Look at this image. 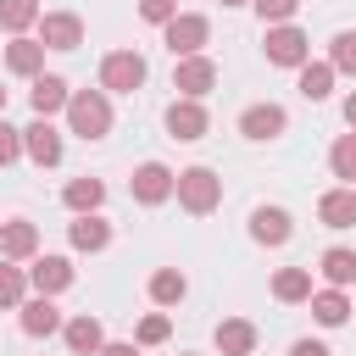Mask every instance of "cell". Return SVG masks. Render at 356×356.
Masks as SVG:
<instances>
[{
  "instance_id": "7a4b0ae2",
  "label": "cell",
  "mask_w": 356,
  "mask_h": 356,
  "mask_svg": "<svg viewBox=\"0 0 356 356\" xmlns=\"http://www.w3.org/2000/svg\"><path fill=\"white\" fill-rule=\"evenodd\" d=\"M172 195H178V206H184L189 217H211V211L222 206V178H217L211 167H184V172L172 178Z\"/></svg>"
},
{
  "instance_id": "2e32d148",
  "label": "cell",
  "mask_w": 356,
  "mask_h": 356,
  "mask_svg": "<svg viewBox=\"0 0 356 356\" xmlns=\"http://www.w3.org/2000/svg\"><path fill=\"white\" fill-rule=\"evenodd\" d=\"M61 339H67V350H72V356H100L106 328H100V317L78 312V317H67V323H61Z\"/></svg>"
},
{
  "instance_id": "7c38bea8",
  "label": "cell",
  "mask_w": 356,
  "mask_h": 356,
  "mask_svg": "<svg viewBox=\"0 0 356 356\" xmlns=\"http://www.w3.org/2000/svg\"><path fill=\"white\" fill-rule=\"evenodd\" d=\"M33 256H39V228L28 217L0 222V261H33Z\"/></svg>"
},
{
  "instance_id": "e575fe53",
  "label": "cell",
  "mask_w": 356,
  "mask_h": 356,
  "mask_svg": "<svg viewBox=\"0 0 356 356\" xmlns=\"http://www.w3.org/2000/svg\"><path fill=\"white\" fill-rule=\"evenodd\" d=\"M11 161H22V128H11L0 117V167H11Z\"/></svg>"
},
{
  "instance_id": "d4e9b609",
  "label": "cell",
  "mask_w": 356,
  "mask_h": 356,
  "mask_svg": "<svg viewBox=\"0 0 356 356\" xmlns=\"http://www.w3.org/2000/svg\"><path fill=\"white\" fill-rule=\"evenodd\" d=\"M295 72H300L295 89H300L306 100H328V95H334V78H339V72H334L328 61H306V67H295Z\"/></svg>"
},
{
  "instance_id": "d6a6232c",
  "label": "cell",
  "mask_w": 356,
  "mask_h": 356,
  "mask_svg": "<svg viewBox=\"0 0 356 356\" xmlns=\"http://www.w3.org/2000/svg\"><path fill=\"white\" fill-rule=\"evenodd\" d=\"M256 6V17L267 22V28H278V22H289L295 11H300V0H250Z\"/></svg>"
},
{
  "instance_id": "f1b7e54d",
  "label": "cell",
  "mask_w": 356,
  "mask_h": 356,
  "mask_svg": "<svg viewBox=\"0 0 356 356\" xmlns=\"http://www.w3.org/2000/svg\"><path fill=\"white\" fill-rule=\"evenodd\" d=\"M22 300H28V267L0 261V312H17Z\"/></svg>"
},
{
  "instance_id": "6da1fadb",
  "label": "cell",
  "mask_w": 356,
  "mask_h": 356,
  "mask_svg": "<svg viewBox=\"0 0 356 356\" xmlns=\"http://www.w3.org/2000/svg\"><path fill=\"white\" fill-rule=\"evenodd\" d=\"M67 128L78 134V139H106L111 134V95L106 89H72V100H67Z\"/></svg>"
},
{
  "instance_id": "60d3db41",
  "label": "cell",
  "mask_w": 356,
  "mask_h": 356,
  "mask_svg": "<svg viewBox=\"0 0 356 356\" xmlns=\"http://www.w3.org/2000/svg\"><path fill=\"white\" fill-rule=\"evenodd\" d=\"M184 356H189V350H184Z\"/></svg>"
},
{
  "instance_id": "4316f807",
  "label": "cell",
  "mask_w": 356,
  "mask_h": 356,
  "mask_svg": "<svg viewBox=\"0 0 356 356\" xmlns=\"http://www.w3.org/2000/svg\"><path fill=\"white\" fill-rule=\"evenodd\" d=\"M184 295H189V278H184L178 267H156V273H150V300H156V306H178Z\"/></svg>"
},
{
  "instance_id": "8992f818",
  "label": "cell",
  "mask_w": 356,
  "mask_h": 356,
  "mask_svg": "<svg viewBox=\"0 0 356 356\" xmlns=\"http://www.w3.org/2000/svg\"><path fill=\"white\" fill-rule=\"evenodd\" d=\"M267 61L273 67H306L312 61V39L295 28V22H278V28H267Z\"/></svg>"
},
{
  "instance_id": "83f0119b",
  "label": "cell",
  "mask_w": 356,
  "mask_h": 356,
  "mask_svg": "<svg viewBox=\"0 0 356 356\" xmlns=\"http://www.w3.org/2000/svg\"><path fill=\"white\" fill-rule=\"evenodd\" d=\"M0 28L11 39H22L28 28H39V0H0Z\"/></svg>"
},
{
  "instance_id": "f35d334b",
  "label": "cell",
  "mask_w": 356,
  "mask_h": 356,
  "mask_svg": "<svg viewBox=\"0 0 356 356\" xmlns=\"http://www.w3.org/2000/svg\"><path fill=\"white\" fill-rule=\"evenodd\" d=\"M222 6H250V0H222Z\"/></svg>"
},
{
  "instance_id": "74e56055",
  "label": "cell",
  "mask_w": 356,
  "mask_h": 356,
  "mask_svg": "<svg viewBox=\"0 0 356 356\" xmlns=\"http://www.w3.org/2000/svg\"><path fill=\"white\" fill-rule=\"evenodd\" d=\"M345 122H350V134H356V89L345 95Z\"/></svg>"
},
{
  "instance_id": "d6986e66",
  "label": "cell",
  "mask_w": 356,
  "mask_h": 356,
  "mask_svg": "<svg viewBox=\"0 0 356 356\" xmlns=\"http://www.w3.org/2000/svg\"><path fill=\"white\" fill-rule=\"evenodd\" d=\"M317 217H323V228H356V189H350V184L328 189V195L317 200Z\"/></svg>"
},
{
  "instance_id": "44dd1931",
  "label": "cell",
  "mask_w": 356,
  "mask_h": 356,
  "mask_svg": "<svg viewBox=\"0 0 356 356\" xmlns=\"http://www.w3.org/2000/svg\"><path fill=\"white\" fill-rule=\"evenodd\" d=\"M217 350L222 356H250L256 350V323L250 317H222L217 323Z\"/></svg>"
},
{
  "instance_id": "1f68e13d",
  "label": "cell",
  "mask_w": 356,
  "mask_h": 356,
  "mask_svg": "<svg viewBox=\"0 0 356 356\" xmlns=\"http://www.w3.org/2000/svg\"><path fill=\"white\" fill-rule=\"evenodd\" d=\"M167 334H172V317H167V312H150V317H139L134 345H139V350H145V345H167Z\"/></svg>"
},
{
  "instance_id": "3957f363",
  "label": "cell",
  "mask_w": 356,
  "mask_h": 356,
  "mask_svg": "<svg viewBox=\"0 0 356 356\" xmlns=\"http://www.w3.org/2000/svg\"><path fill=\"white\" fill-rule=\"evenodd\" d=\"M161 39H167L172 61H184V56H200V50H206V39H211V22H206L200 11H178V17L161 28Z\"/></svg>"
},
{
  "instance_id": "30bf717a",
  "label": "cell",
  "mask_w": 356,
  "mask_h": 356,
  "mask_svg": "<svg viewBox=\"0 0 356 356\" xmlns=\"http://www.w3.org/2000/svg\"><path fill=\"white\" fill-rule=\"evenodd\" d=\"M206 128H211V117H206L200 100H172V106H167V134H172V139L195 145V139H206Z\"/></svg>"
},
{
  "instance_id": "5b68a950",
  "label": "cell",
  "mask_w": 356,
  "mask_h": 356,
  "mask_svg": "<svg viewBox=\"0 0 356 356\" xmlns=\"http://www.w3.org/2000/svg\"><path fill=\"white\" fill-rule=\"evenodd\" d=\"M172 89H178V100H206V95L217 89V61H211V56H184V61H172Z\"/></svg>"
},
{
  "instance_id": "484cf974",
  "label": "cell",
  "mask_w": 356,
  "mask_h": 356,
  "mask_svg": "<svg viewBox=\"0 0 356 356\" xmlns=\"http://www.w3.org/2000/svg\"><path fill=\"white\" fill-rule=\"evenodd\" d=\"M312 317H317L323 328H339V323L350 317V295H345V289H312Z\"/></svg>"
},
{
  "instance_id": "e0dca14e",
  "label": "cell",
  "mask_w": 356,
  "mask_h": 356,
  "mask_svg": "<svg viewBox=\"0 0 356 356\" xmlns=\"http://www.w3.org/2000/svg\"><path fill=\"white\" fill-rule=\"evenodd\" d=\"M67 239H72V250H89V256H95V250H106V245H111V222H106L100 211L72 217V222H67Z\"/></svg>"
},
{
  "instance_id": "8fae6325",
  "label": "cell",
  "mask_w": 356,
  "mask_h": 356,
  "mask_svg": "<svg viewBox=\"0 0 356 356\" xmlns=\"http://www.w3.org/2000/svg\"><path fill=\"white\" fill-rule=\"evenodd\" d=\"M22 156H28L33 167H56V161H61V134H56L44 117H33V122L22 128Z\"/></svg>"
},
{
  "instance_id": "7402d4cb",
  "label": "cell",
  "mask_w": 356,
  "mask_h": 356,
  "mask_svg": "<svg viewBox=\"0 0 356 356\" xmlns=\"http://www.w3.org/2000/svg\"><path fill=\"white\" fill-rule=\"evenodd\" d=\"M61 200H67L72 217H89V211L106 206V184H100V178H72V184L61 189Z\"/></svg>"
},
{
  "instance_id": "ba28073f",
  "label": "cell",
  "mask_w": 356,
  "mask_h": 356,
  "mask_svg": "<svg viewBox=\"0 0 356 356\" xmlns=\"http://www.w3.org/2000/svg\"><path fill=\"white\" fill-rule=\"evenodd\" d=\"M284 128H289V111H284L278 100H256V106L239 111V134L256 139V145H261V139H278Z\"/></svg>"
},
{
  "instance_id": "9a60e30c",
  "label": "cell",
  "mask_w": 356,
  "mask_h": 356,
  "mask_svg": "<svg viewBox=\"0 0 356 356\" xmlns=\"http://www.w3.org/2000/svg\"><path fill=\"white\" fill-rule=\"evenodd\" d=\"M28 284L39 289V295H61V289H72V261L67 256H33V267H28Z\"/></svg>"
},
{
  "instance_id": "4dcf8cb0",
  "label": "cell",
  "mask_w": 356,
  "mask_h": 356,
  "mask_svg": "<svg viewBox=\"0 0 356 356\" xmlns=\"http://www.w3.org/2000/svg\"><path fill=\"white\" fill-rule=\"evenodd\" d=\"M328 67L356 78V28H345V33H334V39H328Z\"/></svg>"
},
{
  "instance_id": "ab89813d",
  "label": "cell",
  "mask_w": 356,
  "mask_h": 356,
  "mask_svg": "<svg viewBox=\"0 0 356 356\" xmlns=\"http://www.w3.org/2000/svg\"><path fill=\"white\" fill-rule=\"evenodd\" d=\"M0 117H6V89H0Z\"/></svg>"
},
{
  "instance_id": "4fadbf2b",
  "label": "cell",
  "mask_w": 356,
  "mask_h": 356,
  "mask_svg": "<svg viewBox=\"0 0 356 356\" xmlns=\"http://www.w3.org/2000/svg\"><path fill=\"white\" fill-rule=\"evenodd\" d=\"M67 100H72V89H67V78H56V72H39L33 78V89H28V106H33V117H56V111H67Z\"/></svg>"
},
{
  "instance_id": "d590c367",
  "label": "cell",
  "mask_w": 356,
  "mask_h": 356,
  "mask_svg": "<svg viewBox=\"0 0 356 356\" xmlns=\"http://www.w3.org/2000/svg\"><path fill=\"white\" fill-rule=\"evenodd\" d=\"M289 356H328V345H323V339H295Z\"/></svg>"
},
{
  "instance_id": "cb8c5ba5",
  "label": "cell",
  "mask_w": 356,
  "mask_h": 356,
  "mask_svg": "<svg viewBox=\"0 0 356 356\" xmlns=\"http://www.w3.org/2000/svg\"><path fill=\"white\" fill-rule=\"evenodd\" d=\"M317 273L328 278V289H350V284H356V250H345V245H334V250H323V261H317Z\"/></svg>"
},
{
  "instance_id": "ac0fdd59",
  "label": "cell",
  "mask_w": 356,
  "mask_h": 356,
  "mask_svg": "<svg viewBox=\"0 0 356 356\" xmlns=\"http://www.w3.org/2000/svg\"><path fill=\"white\" fill-rule=\"evenodd\" d=\"M17 312H22V334H33V339H44V334H61V312H56V300H50V295H33V300H22Z\"/></svg>"
},
{
  "instance_id": "836d02e7",
  "label": "cell",
  "mask_w": 356,
  "mask_h": 356,
  "mask_svg": "<svg viewBox=\"0 0 356 356\" xmlns=\"http://www.w3.org/2000/svg\"><path fill=\"white\" fill-rule=\"evenodd\" d=\"M139 17H145L150 28H167V22L178 17V0H139Z\"/></svg>"
},
{
  "instance_id": "b9f144b4",
  "label": "cell",
  "mask_w": 356,
  "mask_h": 356,
  "mask_svg": "<svg viewBox=\"0 0 356 356\" xmlns=\"http://www.w3.org/2000/svg\"><path fill=\"white\" fill-rule=\"evenodd\" d=\"M350 189H356V184H350Z\"/></svg>"
},
{
  "instance_id": "603a6c76",
  "label": "cell",
  "mask_w": 356,
  "mask_h": 356,
  "mask_svg": "<svg viewBox=\"0 0 356 356\" xmlns=\"http://www.w3.org/2000/svg\"><path fill=\"white\" fill-rule=\"evenodd\" d=\"M273 300H284V306L312 300V267H278L273 273Z\"/></svg>"
},
{
  "instance_id": "ffe728a7",
  "label": "cell",
  "mask_w": 356,
  "mask_h": 356,
  "mask_svg": "<svg viewBox=\"0 0 356 356\" xmlns=\"http://www.w3.org/2000/svg\"><path fill=\"white\" fill-rule=\"evenodd\" d=\"M6 72H17V78H39V72H44V44L28 39V33L11 39V44H6Z\"/></svg>"
},
{
  "instance_id": "9c48e42d",
  "label": "cell",
  "mask_w": 356,
  "mask_h": 356,
  "mask_svg": "<svg viewBox=\"0 0 356 356\" xmlns=\"http://www.w3.org/2000/svg\"><path fill=\"white\" fill-rule=\"evenodd\" d=\"M172 167H161V161H145V167H134V178H128V195L139 200V206H161V200H172Z\"/></svg>"
},
{
  "instance_id": "f546056e",
  "label": "cell",
  "mask_w": 356,
  "mask_h": 356,
  "mask_svg": "<svg viewBox=\"0 0 356 356\" xmlns=\"http://www.w3.org/2000/svg\"><path fill=\"white\" fill-rule=\"evenodd\" d=\"M328 167H334V178L356 184V134H339V139H334V150H328Z\"/></svg>"
},
{
  "instance_id": "52a82bcc",
  "label": "cell",
  "mask_w": 356,
  "mask_h": 356,
  "mask_svg": "<svg viewBox=\"0 0 356 356\" xmlns=\"http://www.w3.org/2000/svg\"><path fill=\"white\" fill-rule=\"evenodd\" d=\"M39 44L44 50H78L83 44V17L78 11H39Z\"/></svg>"
},
{
  "instance_id": "8d00e7d4",
  "label": "cell",
  "mask_w": 356,
  "mask_h": 356,
  "mask_svg": "<svg viewBox=\"0 0 356 356\" xmlns=\"http://www.w3.org/2000/svg\"><path fill=\"white\" fill-rule=\"evenodd\" d=\"M100 356H139V345H134V339H128V345H122V339H106Z\"/></svg>"
},
{
  "instance_id": "5bb4252c",
  "label": "cell",
  "mask_w": 356,
  "mask_h": 356,
  "mask_svg": "<svg viewBox=\"0 0 356 356\" xmlns=\"http://www.w3.org/2000/svg\"><path fill=\"white\" fill-rule=\"evenodd\" d=\"M289 234H295V217L284 206H256L250 211V239L256 245H289Z\"/></svg>"
},
{
  "instance_id": "277c9868",
  "label": "cell",
  "mask_w": 356,
  "mask_h": 356,
  "mask_svg": "<svg viewBox=\"0 0 356 356\" xmlns=\"http://www.w3.org/2000/svg\"><path fill=\"white\" fill-rule=\"evenodd\" d=\"M145 72H150V67H145L139 50H111V56L100 61V89H106V95H134V89L145 83Z\"/></svg>"
}]
</instances>
